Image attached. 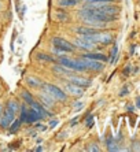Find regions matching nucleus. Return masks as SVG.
I'll use <instances>...</instances> for the list:
<instances>
[{
	"instance_id": "16",
	"label": "nucleus",
	"mask_w": 140,
	"mask_h": 152,
	"mask_svg": "<svg viewBox=\"0 0 140 152\" xmlns=\"http://www.w3.org/2000/svg\"><path fill=\"white\" fill-rule=\"evenodd\" d=\"M21 97H22V100H24L28 106H30L32 103L35 102V99H33V96H32V93L30 92H28V91H22V93H21Z\"/></svg>"
},
{
	"instance_id": "18",
	"label": "nucleus",
	"mask_w": 140,
	"mask_h": 152,
	"mask_svg": "<svg viewBox=\"0 0 140 152\" xmlns=\"http://www.w3.org/2000/svg\"><path fill=\"white\" fill-rule=\"evenodd\" d=\"M80 0H58V6L60 7H71V6H76Z\"/></svg>"
},
{
	"instance_id": "5",
	"label": "nucleus",
	"mask_w": 140,
	"mask_h": 152,
	"mask_svg": "<svg viewBox=\"0 0 140 152\" xmlns=\"http://www.w3.org/2000/svg\"><path fill=\"white\" fill-rule=\"evenodd\" d=\"M14 119H15V113L11 111L8 107H6V110H3V114L0 117V126L3 127V129H7L13 124Z\"/></svg>"
},
{
	"instance_id": "32",
	"label": "nucleus",
	"mask_w": 140,
	"mask_h": 152,
	"mask_svg": "<svg viewBox=\"0 0 140 152\" xmlns=\"http://www.w3.org/2000/svg\"><path fill=\"white\" fill-rule=\"evenodd\" d=\"M43 149H44V148H43V147H37V148H36V149H35V151L40 152V151H43Z\"/></svg>"
},
{
	"instance_id": "26",
	"label": "nucleus",
	"mask_w": 140,
	"mask_h": 152,
	"mask_svg": "<svg viewBox=\"0 0 140 152\" xmlns=\"http://www.w3.org/2000/svg\"><path fill=\"white\" fill-rule=\"evenodd\" d=\"M87 151H94V152H99L100 151V148H99V145H96V144H91L89 147L87 148Z\"/></svg>"
},
{
	"instance_id": "23",
	"label": "nucleus",
	"mask_w": 140,
	"mask_h": 152,
	"mask_svg": "<svg viewBox=\"0 0 140 152\" xmlns=\"http://www.w3.org/2000/svg\"><path fill=\"white\" fill-rule=\"evenodd\" d=\"M83 107H84V103H83V102H76V103H74V106H73V108H74V111H76V113H78Z\"/></svg>"
},
{
	"instance_id": "28",
	"label": "nucleus",
	"mask_w": 140,
	"mask_h": 152,
	"mask_svg": "<svg viewBox=\"0 0 140 152\" xmlns=\"http://www.w3.org/2000/svg\"><path fill=\"white\" fill-rule=\"evenodd\" d=\"M78 119H80V118H78V117L73 118V119L70 121V126H76V125H77V124H78Z\"/></svg>"
},
{
	"instance_id": "17",
	"label": "nucleus",
	"mask_w": 140,
	"mask_h": 152,
	"mask_svg": "<svg viewBox=\"0 0 140 152\" xmlns=\"http://www.w3.org/2000/svg\"><path fill=\"white\" fill-rule=\"evenodd\" d=\"M7 107L10 108L11 111H14L15 114H18L19 111H21V106H19V103H17L15 100H8Z\"/></svg>"
},
{
	"instance_id": "31",
	"label": "nucleus",
	"mask_w": 140,
	"mask_h": 152,
	"mask_svg": "<svg viewBox=\"0 0 140 152\" xmlns=\"http://www.w3.org/2000/svg\"><path fill=\"white\" fill-rule=\"evenodd\" d=\"M136 106L140 108V97H137V99H136Z\"/></svg>"
},
{
	"instance_id": "9",
	"label": "nucleus",
	"mask_w": 140,
	"mask_h": 152,
	"mask_svg": "<svg viewBox=\"0 0 140 152\" xmlns=\"http://www.w3.org/2000/svg\"><path fill=\"white\" fill-rule=\"evenodd\" d=\"M67 80H69L70 82H73V84L81 86V88H88V86L91 85V80H89V78L81 77V75H76V74H73V73L70 75H67Z\"/></svg>"
},
{
	"instance_id": "30",
	"label": "nucleus",
	"mask_w": 140,
	"mask_h": 152,
	"mask_svg": "<svg viewBox=\"0 0 140 152\" xmlns=\"http://www.w3.org/2000/svg\"><path fill=\"white\" fill-rule=\"evenodd\" d=\"M59 136H60V137H58V140H63V137H65V138L67 137V133H66V132H62Z\"/></svg>"
},
{
	"instance_id": "24",
	"label": "nucleus",
	"mask_w": 140,
	"mask_h": 152,
	"mask_svg": "<svg viewBox=\"0 0 140 152\" xmlns=\"http://www.w3.org/2000/svg\"><path fill=\"white\" fill-rule=\"evenodd\" d=\"M85 125H87L88 127L94 126V117H92V115H88V118H85Z\"/></svg>"
},
{
	"instance_id": "12",
	"label": "nucleus",
	"mask_w": 140,
	"mask_h": 152,
	"mask_svg": "<svg viewBox=\"0 0 140 152\" xmlns=\"http://www.w3.org/2000/svg\"><path fill=\"white\" fill-rule=\"evenodd\" d=\"M113 40H114V37H113V34H110V33H102V32L98 33V44L109 45V44L113 42Z\"/></svg>"
},
{
	"instance_id": "2",
	"label": "nucleus",
	"mask_w": 140,
	"mask_h": 152,
	"mask_svg": "<svg viewBox=\"0 0 140 152\" xmlns=\"http://www.w3.org/2000/svg\"><path fill=\"white\" fill-rule=\"evenodd\" d=\"M43 92L48 93L54 100H58V102H66L67 99V95L65 93L63 89H60L59 86H56V85H52V84H43L41 86Z\"/></svg>"
},
{
	"instance_id": "22",
	"label": "nucleus",
	"mask_w": 140,
	"mask_h": 152,
	"mask_svg": "<svg viewBox=\"0 0 140 152\" xmlns=\"http://www.w3.org/2000/svg\"><path fill=\"white\" fill-rule=\"evenodd\" d=\"M85 3H114L117 0H84Z\"/></svg>"
},
{
	"instance_id": "25",
	"label": "nucleus",
	"mask_w": 140,
	"mask_h": 152,
	"mask_svg": "<svg viewBox=\"0 0 140 152\" xmlns=\"http://www.w3.org/2000/svg\"><path fill=\"white\" fill-rule=\"evenodd\" d=\"M56 18L59 19V21H67V12H58L56 14Z\"/></svg>"
},
{
	"instance_id": "27",
	"label": "nucleus",
	"mask_w": 140,
	"mask_h": 152,
	"mask_svg": "<svg viewBox=\"0 0 140 152\" xmlns=\"http://www.w3.org/2000/svg\"><path fill=\"white\" fill-rule=\"evenodd\" d=\"M58 124H59V121H58V119H52L51 122H49V127H51V129H54V127L58 126Z\"/></svg>"
},
{
	"instance_id": "1",
	"label": "nucleus",
	"mask_w": 140,
	"mask_h": 152,
	"mask_svg": "<svg viewBox=\"0 0 140 152\" xmlns=\"http://www.w3.org/2000/svg\"><path fill=\"white\" fill-rule=\"evenodd\" d=\"M58 60H59V63L62 64V66L67 67L71 71H78V73L87 71L83 59H70V58H67V56H59Z\"/></svg>"
},
{
	"instance_id": "4",
	"label": "nucleus",
	"mask_w": 140,
	"mask_h": 152,
	"mask_svg": "<svg viewBox=\"0 0 140 152\" xmlns=\"http://www.w3.org/2000/svg\"><path fill=\"white\" fill-rule=\"evenodd\" d=\"M52 45L54 48H56V50L62 51V52H73L74 51V45L71 44V42L66 41V40L60 39V37H54L52 39Z\"/></svg>"
},
{
	"instance_id": "13",
	"label": "nucleus",
	"mask_w": 140,
	"mask_h": 152,
	"mask_svg": "<svg viewBox=\"0 0 140 152\" xmlns=\"http://www.w3.org/2000/svg\"><path fill=\"white\" fill-rule=\"evenodd\" d=\"M26 84H28L29 86H32L33 89H36V88H41L44 82H43L40 78L30 75V77H26Z\"/></svg>"
},
{
	"instance_id": "29",
	"label": "nucleus",
	"mask_w": 140,
	"mask_h": 152,
	"mask_svg": "<svg viewBox=\"0 0 140 152\" xmlns=\"http://www.w3.org/2000/svg\"><path fill=\"white\" fill-rule=\"evenodd\" d=\"M125 95H128V86L122 88V91H121V93H119V96H125Z\"/></svg>"
},
{
	"instance_id": "7",
	"label": "nucleus",
	"mask_w": 140,
	"mask_h": 152,
	"mask_svg": "<svg viewBox=\"0 0 140 152\" xmlns=\"http://www.w3.org/2000/svg\"><path fill=\"white\" fill-rule=\"evenodd\" d=\"M74 47H77V48H80V50L83 51H92L95 50V47H96V44H94V42L88 41V40H85L84 37H77V39L74 40L73 42H71Z\"/></svg>"
},
{
	"instance_id": "21",
	"label": "nucleus",
	"mask_w": 140,
	"mask_h": 152,
	"mask_svg": "<svg viewBox=\"0 0 140 152\" xmlns=\"http://www.w3.org/2000/svg\"><path fill=\"white\" fill-rule=\"evenodd\" d=\"M117 52H118V47L117 45H114L113 47V50H111V56H110V63L111 64H114L116 63V59H117Z\"/></svg>"
},
{
	"instance_id": "14",
	"label": "nucleus",
	"mask_w": 140,
	"mask_h": 152,
	"mask_svg": "<svg viewBox=\"0 0 140 152\" xmlns=\"http://www.w3.org/2000/svg\"><path fill=\"white\" fill-rule=\"evenodd\" d=\"M99 32L98 29L91 28V26H80V28H76V33L78 36H85V34H92V33Z\"/></svg>"
},
{
	"instance_id": "10",
	"label": "nucleus",
	"mask_w": 140,
	"mask_h": 152,
	"mask_svg": "<svg viewBox=\"0 0 140 152\" xmlns=\"http://www.w3.org/2000/svg\"><path fill=\"white\" fill-rule=\"evenodd\" d=\"M54 102H55V100H54L48 93H46V92L39 93V103L41 104L43 107H46V108H51V107L55 104Z\"/></svg>"
},
{
	"instance_id": "15",
	"label": "nucleus",
	"mask_w": 140,
	"mask_h": 152,
	"mask_svg": "<svg viewBox=\"0 0 140 152\" xmlns=\"http://www.w3.org/2000/svg\"><path fill=\"white\" fill-rule=\"evenodd\" d=\"M52 70H54V73H56V74H60V75H63V77H67V75H70L73 71L71 70H69L67 67H65V66H62V64H56V66H54L52 67Z\"/></svg>"
},
{
	"instance_id": "8",
	"label": "nucleus",
	"mask_w": 140,
	"mask_h": 152,
	"mask_svg": "<svg viewBox=\"0 0 140 152\" xmlns=\"http://www.w3.org/2000/svg\"><path fill=\"white\" fill-rule=\"evenodd\" d=\"M83 62H84L85 69L89 71H102L105 69V63L100 62V60H92V59H85V58H83Z\"/></svg>"
},
{
	"instance_id": "20",
	"label": "nucleus",
	"mask_w": 140,
	"mask_h": 152,
	"mask_svg": "<svg viewBox=\"0 0 140 152\" xmlns=\"http://www.w3.org/2000/svg\"><path fill=\"white\" fill-rule=\"evenodd\" d=\"M37 59L39 60H43V62H52L54 58H51L49 55H47V53H37Z\"/></svg>"
},
{
	"instance_id": "6",
	"label": "nucleus",
	"mask_w": 140,
	"mask_h": 152,
	"mask_svg": "<svg viewBox=\"0 0 140 152\" xmlns=\"http://www.w3.org/2000/svg\"><path fill=\"white\" fill-rule=\"evenodd\" d=\"M63 91H65V93H69V95L74 96V97H81V96L84 95V88H81V86H78V85L73 84V82H66L65 84V86H63Z\"/></svg>"
},
{
	"instance_id": "3",
	"label": "nucleus",
	"mask_w": 140,
	"mask_h": 152,
	"mask_svg": "<svg viewBox=\"0 0 140 152\" xmlns=\"http://www.w3.org/2000/svg\"><path fill=\"white\" fill-rule=\"evenodd\" d=\"M21 122H26V124H35V122H37L39 119H41V117H40V114L37 113L36 110H33V108H26L25 106H21Z\"/></svg>"
},
{
	"instance_id": "19",
	"label": "nucleus",
	"mask_w": 140,
	"mask_h": 152,
	"mask_svg": "<svg viewBox=\"0 0 140 152\" xmlns=\"http://www.w3.org/2000/svg\"><path fill=\"white\" fill-rule=\"evenodd\" d=\"M21 119H14L13 121V124L8 126V129H10V133H15V132L19 129V126H21Z\"/></svg>"
},
{
	"instance_id": "11",
	"label": "nucleus",
	"mask_w": 140,
	"mask_h": 152,
	"mask_svg": "<svg viewBox=\"0 0 140 152\" xmlns=\"http://www.w3.org/2000/svg\"><path fill=\"white\" fill-rule=\"evenodd\" d=\"M81 58H85V59H92V60H100L103 63H106L109 58L103 55V53H98V52H85L81 55Z\"/></svg>"
},
{
	"instance_id": "33",
	"label": "nucleus",
	"mask_w": 140,
	"mask_h": 152,
	"mask_svg": "<svg viewBox=\"0 0 140 152\" xmlns=\"http://www.w3.org/2000/svg\"><path fill=\"white\" fill-rule=\"evenodd\" d=\"M3 110H4V108H3V106L0 104V117H1V114H3Z\"/></svg>"
}]
</instances>
